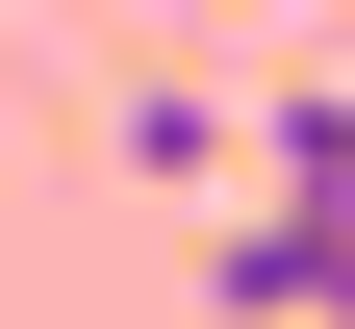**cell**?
Masks as SVG:
<instances>
[{
  "mask_svg": "<svg viewBox=\"0 0 355 329\" xmlns=\"http://www.w3.org/2000/svg\"><path fill=\"white\" fill-rule=\"evenodd\" d=\"M254 203H279V228H330V254H355V76H304V102L254 127Z\"/></svg>",
  "mask_w": 355,
  "mask_h": 329,
  "instance_id": "1",
  "label": "cell"
}]
</instances>
